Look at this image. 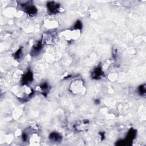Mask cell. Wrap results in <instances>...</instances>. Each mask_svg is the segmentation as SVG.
Segmentation results:
<instances>
[{
  "label": "cell",
  "instance_id": "6da1fadb",
  "mask_svg": "<svg viewBox=\"0 0 146 146\" xmlns=\"http://www.w3.org/2000/svg\"><path fill=\"white\" fill-rule=\"evenodd\" d=\"M136 135V131L133 128H131L129 130L127 135L126 136V137L124 140H120L117 141L116 145H131L129 143L133 141L134 138L135 137Z\"/></svg>",
  "mask_w": 146,
  "mask_h": 146
},
{
  "label": "cell",
  "instance_id": "7a4b0ae2",
  "mask_svg": "<svg viewBox=\"0 0 146 146\" xmlns=\"http://www.w3.org/2000/svg\"><path fill=\"white\" fill-rule=\"evenodd\" d=\"M21 6L25 11L30 16L35 15L37 13V9L33 5H27V3H26L25 4H22Z\"/></svg>",
  "mask_w": 146,
  "mask_h": 146
},
{
  "label": "cell",
  "instance_id": "3957f363",
  "mask_svg": "<svg viewBox=\"0 0 146 146\" xmlns=\"http://www.w3.org/2000/svg\"><path fill=\"white\" fill-rule=\"evenodd\" d=\"M47 7L50 13L56 14L59 11L60 9V4L53 1L48 2L47 3Z\"/></svg>",
  "mask_w": 146,
  "mask_h": 146
},
{
  "label": "cell",
  "instance_id": "277c9868",
  "mask_svg": "<svg viewBox=\"0 0 146 146\" xmlns=\"http://www.w3.org/2000/svg\"><path fill=\"white\" fill-rule=\"evenodd\" d=\"M33 80V73L31 71H27L25 72L22 78V84H29Z\"/></svg>",
  "mask_w": 146,
  "mask_h": 146
},
{
  "label": "cell",
  "instance_id": "5b68a950",
  "mask_svg": "<svg viewBox=\"0 0 146 146\" xmlns=\"http://www.w3.org/2000/svg\"><path fill=\"white\" fill-rule=\"evenodd\" d=\"M89 124L90 122L88 120H83L76 124L75 128L77 131H83L88 127Z\"/></svg>",
  "mask_w": 146,
  "mask_h": 146
},
{
  "label": "cell",
  "instance_id": "8992f818",
  "mask_svg": "<svg viewBox=\"0 0 146 146\" xmlns=\"http://www.w3.org/2000/svg\"><path fill=\"white\" fill-rule=\"evenodd\" d=\"M43 47V44H42V42L41 40L38 41L33 47L31 49V53L33 55H36L38 54L40 51L42 49Z\"/></svg>",
  "mask_w": 146,
  "mask_h": 146
},
{
  "label": "cell",
  "instance_id": "52a82bcc",
  "mask_svg": "<svg viewBox=\"0 0 146 146\" xmlns=\"http://www.w3.org/2000/svg\"><path fill=\"white\" fill-rule=\"evenodd\" d=\"M103 75V72L100 67H98L95 68L92 72V78L95 79H98L101 78Z\"/></svg>",
  "mask_w": 146,
  "mask_h": 146
},
{
  "label": "cell",
  "instance_id": "ba28073f",
  "mask_svg": "<svg viewBox=\"0 0 146 146\" xmlns=\"http://www.w3.org/2000/svg\"><path fill=\"white\" fill-rule=\"evenodd\" d=\"M49 139L51 141L54 142H60L62 140V136L60 135L59 133L56 132H53L50 134Z\"/></svg>",
  "mask_w": 146,
  "mask_h": 146
},
{
  "label": "cell",
  "instance_id": "9c48e42d",
  "mask_svg": "<svg viewBox=\"0 0 146 146\" xmlns=\"http://www.w3.org/2000/svg\"><path fill=\"white\" fill-rule=\"evenodd\" d=\"M40 90H42V94L44 95H46V92L48 90V85L46 83H43L41 84L39 86Z\"/></svg>",
  "mask_w": 146,
  "mask_h": 146
},
{
  "label": "cell",
  "instance_id": "30bf717a",
  "mask_svg": "<svg viewBox=\"0 0 146 146\" xmlns=\"http://www.w3.org/2000/svg\"><path fill=\"white\" fill-rule=\"evenodd\" d=\"M139 93L140 95H144L145 94V85L140 86L138 88Z\"/></svg>",
  "mask_w": 146,
  "mask_h": 146
},
{
  "label": "cell",
  "instance_id": "8fae6325",
  "mask_svg": "<svg viewBox=\"0 0 146 146\" xmlns=\"http://www.w3.org/2000/svg\"><path fill=\"white\" fill-rule=\"evenodd\" d=\"M21 54H22V47L19 48L14 54V58L16 59H19L21 56Z\"/></svg>",
  "mask_w": 146,
  "mask_h": 146
},
{
  "label": "cell",
  "instance_id": "7c38bea8",
  "mask_svg": "<svg viewBox=\"0 0 146 146\" xmlns=\"http://www.w3.org/2000/svg\"><path fill=\"white\" fill-rule=\"evenodd\" d=\"M82 27V22L80 21H76V22L75 23V24L74 25V29H76V30H80Z\"/></svg>",
  "mask_w": 146,
  "mask_h": 146
},
{
  "label": "cell",
  "instance_id": "4fadbf2b",
  "mask_svg": "<svg viewBox=\"0 0 146 146\" xmlns=\"http://www.w3.org/2000/svg\"><path fill=\"white\" fill-rule=\"evenodd\" d=\"M99 134L101 136L102 140H103L105 139V132H100Z\"/></svg>",
  "mask_w": 146,
  "mask_h": 146
},
{
  "label": "cell",
  "instance_id": "5bb4252c",
  "mask_svg": "<svg viewBox=\"0 0 146 146\" xmlns=\"http://www.w3.org/2000/svg\"><path fill=\"white\" fill-rule=\"evenodd\" d=\"M27 135H26V133H22V140H23V141H26V140H27Z\"/></svg>",
  "mask_w": 146,
  "mask_h": 146
}]
</instances>
